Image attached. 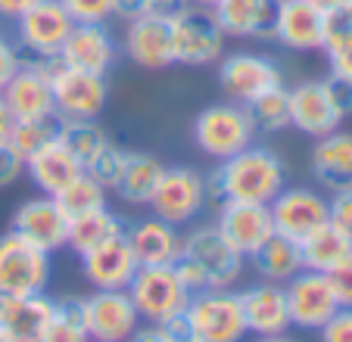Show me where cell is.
Wrapping results in <instances>:
<instances>
[{
  "label": "cell",
  "instance_id": "cell-2",
  "mask_svg": "<svg viewBox=\"0 0 352 342\" xmlns=\"http://www.w3.org/2000/svg\"><path fill=\"white\" fill-rule=\"evenodd\" d=\"M256 125L250 119L243 103H215L206 106L193 119V144L199 146V152L215 162H225V159L237 156L240 150L253 146L256 137Z\"/></svg>",
  "mask_w": 352,
  "mask_h": 342
},
{
  "label": "cell",
  "instance_id": "cell-6",
  "mask_svg": "<svg viewBox=\"0 0 352 342\" xmlns=\"http://www.w3.org/2000/svg\"><path fill=\"white\" fill-rule=\"evenodd\" d=\"M187 317L197 342H243L250 336L240 308V293L234 290H203L190 296Z\"/></svg>",
  "mask_w": 352,
  "mask_h": 342
},
{
  "label": "cell",
  "instance_id": "cell-55",
  "mask_svg": "<svg viewBox=\"0 0 352 342\" xmlns=\"http://www.w3.org/2000/svg\"><path fill=\"white\" fill-rule=\"evenodd\" d=\"M13 299H19V296H10V293L3 290V286H0V317L7 315V308L13 305Z\"/></svg>",
  "mask_w": 352,
  "mask_h": 342
},
{
  "label": "cell",
  "instance_id": "cell-22",
  "mask_svg": "<svg viewBox=\"0 0 352 342\" xmlns=\"http://www.w3.org/2000/svg\"><path fill=\"white\" fill-rule=\"evenodd\" d=\"M240 308H243L246 330L253 336H280L293 327L290 308H287V293L280 283H253L240 290Z\"/></svg>",
  "mask_w": 352,
  "mask_h": 342
},
{
  "label": "cell",
  "instance_id": "cell-50",
  "mask_svg": "<svg viewBox=\"0 0 352 342\" xmlns=\"http://www.w3.org/2000/svg\"><path fill=\"white\" fill-rule=\"evenodd\" d=\"M125 342H168V336L162 333L160 323H146V327H138Z\"/></svg>",
  "mask_w": 352,
  "mask_h": 342
},
{
  "label": "cell",
  "instance_id": "cell-8",
  "mask_svg": "<svg viewBox=\"0 0 352 342\" xmlns=\"http://www.w3.org/2000/svg\"><path fill=\"white\" fill-rule=\"evenodd\" d=\"M50 87H54V106L63 119H97L109 100L107 75L81 72L50 56Z\"/></svg>",
  "mask_w": 352,
  "mask_h": 342
},
{
  "label": "cell",
  "instance_id": "cell-15",
  "mask_svg": "<svg viewBox=\"0 0 352 342\" xmlns=\"http://www.w3.org/2000/svg\"><path fill=\"white\" fill-rule=\"evenodd\" d=\"M287 293V308H290V323L302 330H321L327 323V317L340 308L333 290L324 274L318 271H299L296 277L284 283Z\"/></svg>",
  "mask_w": 352,
  "mask_h": 342
},
{
  "label": "cell",
  "instance_id": "cell-33",
  "mask_svg": "<svg viewBox=\"0 0 352 342\" xmlns=\"http://www.w3.org/2000/svg\"><path fill=\"white\" fill-rule=\"evenodd\" d=\"M60 128H63L60 112H47V115H38V119H16L7 140L22 159H28L38 150H44L47 144L60 140Z\"/></svg>",
  "mask_w": 352,
  "mask_h": 342
},
{
  "label": "cell",
  "instance_id": "cell-26",
  "mask_svg": "<svg viewBox=\"0 0 352 342\" xmlns=\"http://www.w3.org/2000/svg\"><path fill=\"white\" fill-rule=\"evenodd\" d=\"M81 171H85L81 168V162L60 144V140L47 144L44 150H38L34 156L25 159L28 181H32L44 196H60V193L66 190L75 178H78Z\"/></svg>",
  "mask_w": 352,
  "mask_h": 342
},
{
  "label": "cell",
  "instance_id": "cell-49",
  "mask_svg": "<svg viewBox=\"0 0 352 342\" xmlns=\"http://www.w3.org/2000/svg\"><path fill=\"white\" fill-rule=\"evenodd\" d=\"M327 62H331V75H340V78L352 81V44L327 53Z\"/></svg>",
  "mask_w": 352,
  "mask_h": 342
},
{
  "label": "cell",
  "instance_id": "cell-48",
  "mask_svg": "<svg viewBox=\"0 0 352 342\" xmlns=\"http://www.w3.org/2000/svg\"><path fill=\"white\" fill-rule=\"evenodd\" d=\"M146 13H150V10H146V0H113V16H119L125 25Z\"/></svg>",
  "mask_w": 352,
  "mask_h": 342
},
{
  "label": "cell",
  "instance_id": "cell-27",
  "mask_svg": "<svg viewBox=\"0 0 352 342\" xmlns=\"http://www.w3.org/2000/svg\"><path fill=\"white\" fill-rule=\"evenodd\" d=\"M312 174L321 187L331 193L349 190L352 187V134L331 131L327 137H318L312 150Z\"/></svg>",
  "mask_w": 352,
  "mask_h": 342
},
{
  "label": "cell",
  "instance_id": "cell-3",
  "mask_svg": "<svg viewBox=\"0 0 352 342\" xmlns=\"http://www.w3.org/2000/svg\"><path fill=\"white\" fill-rule=\"evenodd\" d=\"M228 34L221 32L212 7H197L184 3L172 16V44H175V62L178 66H212L225 56Z\"/></svg>",
  "mask_w": 352,
  "mask_h": 342
},
{
  "label": "cell",
  "instance_id": "cell-21",
  "mask_svg": "<svg viewBox=\"0 0 352 342\" xmlns=\"http://www.w3.org/2000/svg\"><path fill=\"white\" fill-rule=\"evenodd\" d=\"M290 125L309 137H327L343 125V115L337 112L324 81H302L290 87Z\"/></svg>",
  "mask_w": 352,
  "mask_h": 342
},
{
  "label": "cell",
  "instance_id": "cell-13",
  "mask_svg": "<svg viewBox=\"0 0 352 342\" xmlns=\"http://www.w3.org/2000/svg\"><path fill=\"white\" fill-rule=\"evenodd\" d=\"M280 69L259 53H228L219 60V84L231 103H250L262 91L280 84Z\"/></svg>",
  "mask_w": 352,
  "mask_h": 342
},
{
  "label": "cell",
  "instance_id": "cell-18",
  "mask_svg": "<svg viewBox=\"0 0 352 342\" xmlns=\"http://www.w3.org/2000/svg\"><path fill=\"white\" fill-rule=\"evenodd\" d=\"M128 60L140 69L160 72L175 66V44H172V16L146 13L140 19L128 22L125 32Z\"/></svg>",
  "mask_w": 352,
  "mask_h": 342
},
{
  "label": "cell",
  "instance_id": "cell-41",
  "mask_svg": "<svg viewBox=\"0 0 352 342\" xmlns=\"http://www.w3.org/2000/svg\"><path fill=\"white\" fill-rule=\"evenodd\" d=\"M327 221L352 237V187L349 190H337L327 199Z\"/></svg>",
  "mask_w": 352,
  "mask_h": 342
},
{
  "label": "cell",
  "instance_id": "cell-38",
  "mask_svg": "<svg viewBox=\"0 0 352 342\" xmlns=\"http://www.w3.org/2000/svg\"><path fill=\"white\" fill-rule=\"evenodd\" d=\"M125 159H128V150H122V146H116L113 140H109V144L85 165V174H91V178L109 193V190H116V184H119Z\"/></svg>",
  "mask_w": 352,
  "mask_h": 342
},
{
  "label": "cell",
  "instance_id": "cell-24",
  "mask_svg": "<svg viewBox=\"0 0 352 342\" xmlns=\"http://www.w3.org/2000/svg\"><path fill=\"white\" fill-rule=\"evenodd\" d=\"M280 0H215L212 13L228 38L274 41Z\"/></svg>",
  "mask_w": 352,
  "mask_h": 342
},
{
  "label": "cell",
  "instance_id": "cell-34",
  "mask_svg": "<svg viewBox=\"0 0 352 342\" xmlns=\"http://www.w3.org/2000/svg\"><path fill=\"white\" fill-rule=\"evenodd\" d=\"M246 112L253 119L259 134H278L284 128H290V91L284 84L268 87L259 97H253L246 103Z\"/></svg>",
  "mask_w": 352,
  "mask_h": 342
},
{
  "label": "cell",
  "instance_id": "cell-54",
  "mask_svg": "<svg viewBox=\"0 0 352 342\" xmlns=\"http://www.w3.org/2000/svg\"><path fill=\"white\" fill-rule=\"evenodd\" d=\"M312 3L321 10V13H327V10H337V7H349L352 0H312Z\"/></svg>",
  "mask_w": 352,
  "mask_h": 342
},
{
  "label": "cell",
  "instance_id": "cell-46",
  "mask_svg": "<svg viewBox=\"0 0 352 342\" xmlns=\"http://www.w3.org/2000/svg\"><path fill=\"white\" fill-rule=\"evenodd\" d=\"M19 66H22L19 50H16V47L10 44L3 34H0V91L10 84V78L19 72Z\"/></svg>",
  "mask_w": 352,
  "mask_h": 342
},
{
  "label": "cell",
  "instance_id": "cell-52",
  "mask_svg": "<svg viewBox=\"0 0 352 342\" xmlns=\"http://www.w3.org/2000/svg\"><path fill=\"white\" fill-rule=\"evenodd\" d=\"M184 3H190V0H146V10L156 16H175Z\"/></svg>",
  "mask_w": 352,
  "mask_h": 342
},
{
  "label": "cell",
  "instance_id": "cell-43",
  "mask_svg": "<svg viewBox=\"0 0 352 342\" xmlns=\"http://www.w3.org/2000/svg\"><path fill=\"white\" fill-rule=\"evenodd\" d=\"M327 283L333 290V299H337L340 308H352V258L343 264H337L333 271H327Z\"/></svg>",
  "mask_w": 352,
  "mask_h": 342
},
{
  "label": "cell",
  "instance_id": "cell-28",
  "mask_svg": "<svg viewBox=\"0 0 352 342\" xmlns=\"http://www.w3.org/2000/svg\"><path fill=\"white\" fill-rule=\"evenodd\" d=\"M56 299L34 293V296H19L0 317V330L7 333L10 342H41L47 323L54 321Z\"/></svg>",
  "mask_w": 352,
  "mask_h": 342
},
{
  "label": "cell",
  "instance_id": "cell-23",
  "mask_svg": "<svg viewBox=\"0 0 352 342\" xmlns=\"http://www.w3.org/2000/svg\"><path fill=\"white\" fill-rule=\"evenodd\" d=\"M274 41L287 50L312 53L324 47V13L312 0H280Z\"/></svg>",
  "mask_w": 352,
  "mask_h": 342
},
{
  "label": "cell",
  "instance_id": "cell-11",
  "mask_svg": "<svg viewBox=\"0 0 352 342\" xmlns=\"http://www.w3.org/2000/svg\"><path fill=\"white\" fill-rule=\"evenodd\" d=\"M81 305L91 342H125L140 327V315L128 290H94L81 299Z\"/></svg>",
  "mask_w": 352,
  "mask_h": 342
},
{
  "label": "cell",
  "instance_id": "cell-42",
  "mask_svg": "<svg viewBox=\"0 0 352 342\" xmlns=\"http://www.w3.org/2000/svg\"><path fill=\"white\" fill-rule=\"evenodd\" d=\"M22 174H25V159L13 150L10 140H0V190L16 184Z\"/></svg>",
  "mask_w": 352,
  "mask_h": 342
},
{
  "label": "cell",
  "instance_id": "cell-7",
  "mask_svg": "<svg viewBox=\"0 0 352 342\" xmlns=\"http://www.w3.org/2000/svg\"><path fill=\"white\" fill-rule=\"evenodd\" d=\"M146 205L153 209L156 218L175 224V227H184V224H190L209 205L206 174L190 168V165H172V168L166 165L160 187H156L153 199Z\"/></svg>",
  "mask_w": 352,
  "mask_h": 342
},
{
  "label": "cell",
  "instance_id": "cell-57",
  "mask_svg": "<svg viewBox=\"0 0 352 342\" xmlns=\"http://www.w3.org/2000/svg\"><path fill=\"white\" fill-rule=\"evenodd\" d=\"M190 3H197V7H212L215 0H190Z\"/></svg>",
  "mask_w": 352,
  "mask_h": 342
},
{
  "label": "cell",
  "instance_id": "cell-9",
  "mask_svg": "<svg viewBox=\"0 0 352 342\" xmlns=\"http://www.w3.org/2000/svg\"><path fill=\"white\" fill-rule=\"evenodd\" d=\"M50 255L22 240L19 233H0V286L10 296H34L47 290Z\"/></svg>",
  "mask_w": 352,
  "mask_h": 342
},
{
  "label": "cell",
  "instance_id": "cell-10",
  "mask_svg": "<svg viewBox=\"0 0 352 342\" xmlns=\"http://www.w3.org/2000/svg\"><path fill=\"white\" fill-rule=\"evenodd\" d=\"M69 215L63 212V205L56 203V196H34L25 199L19 209L13 212V224L10 231L19 233L22 240H28L32 246H38L41 252L54 255L56 249L69 243Z\"/></svg>",
  "mask_w": 352,
  "mask_h": 342
},
{
  "label": "cell",
  "instance_id": "cell-39",
  "mask_svg": "<svg viewBox=\"0 0 352 342\" xmlns=\"http://www.w3.org/2000/svg\"><path fill=\"white\" fill-rule=\"evenodd\" d=\"M352 44V3L349 7H337L324 13V53H333L340 47Z\"/></svg>",
  "mask_w": 352,
  "mask_h": 342
},
{
  "label": "cell",
  "instance_id": "cell-16",
  "mask_svg": "<svg viewBox=\"0 0 352 342\" xmlns=\"http://www.w3.org/2000/svg\"><path fill=\"white\" fill-rule=\"evenodd\" d=\"M0 97L10 106L13 119H38L47 112H56L54 87H50V62L41 56L22 62L19 72L10 78V84L0 91Z\"/></svg>",
  "mask_w": 352,
  "mask_h": 342
},
{
  "label": "cell",
  "instance_id": "cell-47",
  "mask_svg": "<svg viewBox=\"0 0 352 342\" xmlns=\"http://www.w3.org/2000/svg\"><path fill=\"white\" fill-rule=\"evenodd\" d=\"M160 327H162V333L168 336V342H197L187 311H181V315H175V317H168V321H162Z\"/></svg>",
  "mask_w": 352,
  "mask_h": 342
},
{
  "label": "cell",
  "instance_id": "cell-4",
  "mask_svg": "<svg viewBox=\"0 0 352 342\" xmlns=\"http://www.w3.org/2000/svg\"><path fill=\"white\" fill-rule=\"evenodd\" d=\"M128 296H131L140 321L146 323H162L168 317L187 311V305H190V293L184 290L175 264L138 268V274L128 283Z\"/></svg>",
  "mask_w": 352,
  "mask_h": 342
},
{
  "label": "cell",
  "instance_id": "cell-53",
  "mask_svg": "<svg viewBox=\"0 0 352 342\" xmlns=\"http://www.w3.org/2000/svg\"><path fill=\"white\" fill-rule=\"evenodd\" d=\"M13 112H10V106L3 103V97H0V140H7L10 131H13Z\"/></svg>",
  "mask_w": 352,
  "mask_h": 342
},
{
  "label": "cell",
  "instance_id": "cell-37",
  "mask_svg": "<svg viewBox=\"0 0 352 342\" xmlns=\"http://www.w3.org/2000/svg\"><path fill=\"white\" fill-rule=\"evenodd\" d=\"M56 203L63 205V212H66L69 221H72V218L87 215V212H94V209H103V205H107V190H103L91 174L81 171L78 178L56 196Z\"/></svg>",
  "mask_w": 352,
  "mask_h": 342
},
{
  "label": "cell",
  "instance_id": "cell-58",
  "mask_svg": "<svg viewBox=\"0 0 352 342\" xmlns=\"http://www.w3.org/2000/svg\"><path fill=\"white\" fill-rule=\"evenodd\" d=\"M0 342H10V339H7V333H3V330H0Z\"/></svg>",
  "mask_w": 352,
  "mask_h": 342
},
{
  "label": "cell",
  "instance_id": "cell-45",
  "mask_svg": "<svg viewBox=\"0 0 352 342\" xmlns=\"http://www.w3.org/2000/svg\"><path fill=\"white\" fill-rule=\"evenodd\" d=\"M324 87H327V93H331L337 112L343 115V119H349V115H352V81L349 78H340V75H327Z\"/></svg>",
  "mask_w": 352,
  "mask_h": 342
},
{
  "label": "cell",
  "instance_id": "cell-25",
  "mask_svg": "<svg viewBox=\"0 0 352 342\" xmlns=\"http://www.w3.org/2000/svg\"><path fill=\"white\" fill-rule=\"evenodd\" d=\"M131 252L138 258L140 268H150V264H175L181 258V243H184V233L175 227V224L162 221V218L150 215L144 221H134L125 231Z\"/></svg>",
  "mask_w": 352,
  "mask_h": 342
},
{
  "label": "cell",
  "instance_id": "cell-17",
  "mask_svg": "<svg viewBox=\"0 0 352 342\" xmlns=\"http://www.w3.org/2000/svg\"><path fill=\"white\" fill-rule=\"evenodd\" d=\"M116 60H119V44L103 22H75L60 50L63 66L94 75H107L116 66Z\"/></svg>",
  "mask_w": 352,
  "mask_h": 342
},
{
  "label": "cell",
  "instance_id": "cell-35",
  "mask_svg": "<svg viewBox=\"0 0 352 342\" xmlns=\"http://www.w3.org/2000/svg\"><path fill=\"white\" fill-rule=\"evenodd\" d=\"M60 144L66 146L81 162V168H85V165L109 144V134L97 125V119H63Z\"/></svg>",
  "mask_w": 352,
  "mask_h": 342
},
{
  "label": "cell",
  "instance_id": "cell-1",
  "mask_svg": "<svg viewBox=\"0 0 352 342\" xmlns=\"http://www.w3.org/2000/svg\"><path fill=\"white\" fill-rule=\"evenodd\" d=\"M284 187L287 165L268 146H246L237 156L219 162L212 174H206V199L212 205H221L228 199L268 205Z\"/></svg>",
  "mask_w": 352,
  "mask_h": 342
},
{
  "label": "cell",
  "instance_id": "cell-40",
  "mask_svg": "<svg viewBox=\"0 0 352 342\" xmlns=\"http://www.w3.org/2000/svg\"><path fill=\"white\" fill-rule=\"evenodd\" d=\"M75 22H107L113 16V0H60Z\"/></svg>",
  "mask_w": 352,
  "mask_h": 342
},
{
  "label": "cell",
  "instance_id": "cell-31",
  "mask_svg": "<svg viewBox=\"0 0 352 342\" xmlns=\"http://www.w3.org/2000/svg\"><path fill=\"white\" fill-rule=\"evenodd\" d=\"M162 171H166V165L153 152H128L122 178L113 193H119V199H125L131 205H146L153 199L156 187H160Z\"/></svg>",
  "mask_w": 352,
  "mask_h": 342
},
{
  "label": "cell",
  "instance_id": "cell-32",
  "mask_svg": "<svg viewBox=\"0 0 352 342\" xmlns=\"http://www.w3.org/2000/svg\"><path fill=\"white\" fill-rule=\"evenodd\" d=\"M125 231H128V224L122 221L116 212H109L107 205H103V209H94V212H87V215L72 218L66 246L81 255V252L94 249V246H100V243H107V240L122 237Z\"/></svg>",
  "mask_w": 352,
  "mask_h": 342
},
{
  "label": "cell",
  "instance_id": "cell-20",
  "mask_svg": "<svg viewBox=\"0 0 352 342\" xmlns=\"http://www.w3.org/2000/svg\"><path fill=\"white\" fill-rule=\"evenodd\" d=\"M215 227L221 231V237L240 252V255H253L262 243L274 233L272 209L262 203H237L228 199L219 205V221Z\"/></svg>",
  "mask_w": 352,
  "mask_h": 342
},
{
  "label": "cell",
  "instance_id": "cell-12",
  "mask_svg": "<svg viewBox=\"0 0 352 342\" xmlns=\"http://www.w3.org/2000/svg\"><path fill=\"white\" fill-rule=\"evenodd\" d=\"M16 22H19L22 47L28 53H34V56H41V60L60 56L69 32L75 28V19L66 13V7H63L60 0H38Z\"/></svg>",
  "mask_w": 352,
  "mask_h": 342
},
{
  "label": "cell",
  "instance_id": "cell-44",
  "mask_svg": "<svg viewBox=\"0 0 352 342\" xmlns=\"http://www.w3.org/2000/svg\"><path fill=\"white\" fill-rule=\"evenodd\" d=\"M321 342H352V308H337L321 327Z\"/></svg>",
  "mask_w": 352,
  "mask_h": 342
},
{
  "label": "cell",
  "instance_id": "cell-56",
  "mask_svg": "<svg viewBox=\"0 0 352 342\" xmlns=\"http://www.w3.org/2000/svg\"><path fill=\"white\" fill-rule=\"evenodd\" d=\"M253 342H293V339L287 333H280V336H256Z\"/></svg>",
  "mask_w": 352,
  "mask_h": 342
},
{
  "label": "cell",
  "instance_id": "cell-19",
  "mask_svg": "<svg viewBox=\"0 0 352 342\" xmlns=\"http://www.w3.org/2000/svg\"><path fill=\"white\" fill-rule=\"evenodd\" d=\"M78 258H81V274H85V280L94 290H128L131 277L140 268L125 233L81 252Z\"/></svg>",
  "mask_w": 352,
  "mask_h": 342
},
{
  "label": "cell",
  "instance_id": "cell-30",
  "mask_svg": "<svg viewBox=\"0 0 352 342\" xmlns=\"http://www.w3.org/2000/svg\"><path fill=\"white\" fill-rule=\"evenodd\" d=\"M253 262L256 274L268 283H280L284 286L290 277H296L302 271V252H299V243L284 233H272L253 255H246Z\"/></svg>",
  "mask_w": 352,
  "mask_h": 342
},
{
  "label": "cell",
  "instance_id": "cell-29",
  "mask_svg": "<svg viewBox=\"0 0 352 342\" xmlns=\"http://www.w3.org/2000/svg\"><path fill=\"white\" fill-rule=\"evenodd\" d=\"M299 252H302V268L327 274L337 264L352 258V237L333 227L331 221L321 224L318 231H312L306 240H299Z\"/></svg>",
  "mask_w": 352,
  "mask_h": 342
},
{
  "label": "cell",
  "instance_id": "cell-5",
  "mask_svg": "<svg viewBox=\"0 0 352 342\" xmlns=\"http://www.w3.org/2000/svg\"><path fill=\"white\" fill-rule=\"evenodd\" d=\"M181 258L190 262L199 274L206 277L209 290H234V283L243 274L246 255H240L215 224H203L193 227L181 243Z\"/></svg>",
  "mask_w": 352,
  "mask_h": 342
},
{
  "label": "cell",
  "instance_id": "cell-36",
  "mask_svg": "<svg viewBox=\"0 0 352 342\" xmlns=\"http://www.w3.org/2000/svg\"><path fill=\"white\" fill-rule=\"evenodd\" d=\"M41 342H91V333L85 327V305L78 296L56 299L54 321L47 323Z\"/></svg>",
  "mask_w": 352,
  "mask_h": 342
},
{
  "label": "cell",
  "instance_id": "cell-14",
  "mask_svg": "<svg viewBox=\"0 0 352 342\" xmlns=\"http://www.w3.org/2000/svg\"><path fill=\"white\" fill-rule=\"evenodd\" d=\"M274 221V233L290 240H306L321 224H327V199L312 187H284L268 203Z\"/></svg>",
  "mask_w": 352,
  "mask_h": 342
},
{
  "label": "cell",
  "instance_id": "cell-51",
  "mask_svg": "<svg viewBox=\"0 0 352 342\" xmlns=\"http://www.w3.org/2000/svg\"><path fill=\"white\" fill-rule=\"evenodd\" d=\"M34 3H38V0H0V16H3V19H19Z\"/></svg>",
  "mask_w": 352,
  "mask_h": 342
}]
</instances>
